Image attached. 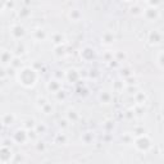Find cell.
I'll return each mask as SVG.
<instances>
[{
  "label": "cell",
  "instance_id": "83f0119b",
  "mask_svg": "<svg viewBox=\"0 0 164 164\" xmlns=\"http://www.w3.org/2000/svg\"><path fill=\"white\" fill-rule=\"evenodd\" d=\"M37 149H38V150H44V144L38 145V146H37Z\"/></svg>",
  "mask_w": 164,
  "mask_h": 164
},
{
  "label": "cell",
  "instance_id": "484cf974",
  "mask_svg": "<svg viewBox=\"0 0 164 164\" xmlns=\"http://www.w3.org/2000/svg\"><path fill=\"white\" fill-rule=\"evenodd\" d=\"M117 58L120 60V59H124V58H126V55L122 54V53H117Z\"/></svg>",
  "mask_w": 164,
  "mask_h": 164
},
{
  "label": "cell",
  "instance_id": "9a60e30c",
  "mask_svg": "<svg viewBox=\"0 0 164 164\" xmlns=\"http://www.w3.org/2000/svg\"><path fill=\"white\" fill-rule=\"evenodd\" d=\"M114 40V36L112 35V33H105L104 36H103V42L104 44H112Z\"/></svg>",
  "mask_w": 164,
  "mask_h": 164
},
{
  "label": "cell",
  "instance_id": "ba28073f",
  "mask_svg": "<svg viewBox=\"0 0 164 164\" xmlns=\"http://www.w3.org/2000/svg\"><path fill=\"white\" fill-rule=\"evenodd\" d=\"M10 66H12L13 69H16V71L19 69V68L22 67V59H21L19 57H14L10 62Z\"/></svg>",
  "mask_w": 164,
  "mask_h": 164
},
{
  "label": "cell",
  "instance_id": "4316f807",
  "mask_svg": "<svg viewBox=\"0 0 164 164\" xmlns=\"http://www.w3.org/2000/svg\"><path fill=\"white\" fill-rule=\"evenodd\" d=\"M5 76H8L5 71H4V69H1V71H0V77H5Z\"/></svg>",
  "mask_w": 164,
  "mask_h": 164
},
{
  "label": "cell",
  "instance_id": "8fae6325",
  "mask_svg": "<svg viewBox=\"0 0 164 164\" xmlns=\"http://www.w3.org/2000/svg\"><path fill=\"white\" fill-rule=\"evenodd\" d=\"M100 100L104 103V104H109L110 100H112V95L108 92V91H104V92L100 95Z\"/></svg>",
  "mask_w": 164,
  "mask_h": 164
},
{
  "label": "cell",
  "instance_id": "ffe728a7",
  "mask_svg": "<svg viewBox=\"0 0 164 164\" xmlns=\"http://www.w3.org/2000/svg\"><path fill=\"white\" fill-rule=\"evenodd\" d=\"M160 4V0H149V5L153 8H157Z\"/></svg>",
  "mask_w": 164,
  "mask_h": 164
},
{
  "label": "cell",
  "instance_id": "52a82bcc",
  "mask_svg": "<svg viewBox=\"0 0 164 164\" xmlns=\"http://www.w3.org/2000/svg\"><path fill=\"white\" fill-rule=\"evenodd\" d=\"M12 54L9 53V51H7V50H3V51H0V62H1V64H8V63H10L12 62Z\"/></svg>",
  "mask_w": 164,
  "mask_h": 164
},
{
  "label": "cell",
  "instance_id": "cb8c5ba5",
  "mask_svg": "<svg viewBox=\"0 0 164 164\" xmlns=\"http://www.w3.org/2000/svg\"><path fill=\"white\" fill-rule=\"evenodd\" d=\"M159 67H160V68H163V53H162V51H160V53H159Z\"/></svg>",
  "mask_w": 164,
  "mask_h": 164
},
{
  "label": "cell",
  "instance_id": "9c48e42d",
  "mask_svg": "<svg viewBox=\"0 0 164 164\" xmlns=\"http://www.w3.org/2000/svg\"><path fill=\"white\" fill-rule=\"evenodd\" d=\"M13 122H14V115L13 114H5L1 120V123H4L5 126H10V124H13Z\"/></svg>",
  "mask_w": 164,
  "mask_h": 164
},
{
  "label": "cell",
  "instance_id": "6da1fadb",
  "mask_svg": "<svg viewBox=\"0 0 164 164\" xmlns=\"http://www.w3.org/2000/svg\"><path fill=\"white\" fill-rule=\"evenodd\" d=\"M18 78H19V83H22L26 87H31L36 83L37 80V73L35 69L32 68H23L22 71L18 72Z\"/></svg>",
  "mask_w": 164,
  "mask_h": 164
},
{
  "label": "cell",
  "instance_id": "f546056e",
  "mask_svg": "<svg viewBox=\"0 0 164 164\" xmlns=\"http://www.w3.org/2000/svg\"><path fill=\"white\" fill-rule=\"evenodd\" d=\"M0 124H1V123H0Z\"/></svg>",
  "mask_w": 164,
  "mask_h": 164
},
{
  "label": "cell",
  "instance_id": "3957f363",
  "mask_svg": "<svg viewBox=\"0 0 164 164\" xmlns=\"http://www.w3.org/2000/svg\"><path fill=\"white\" fill-rule=\"evenodd\" d=\"M142 14L145 16V18H146V19H149V21H154V19H157L158 17H159V12H158L157 8L150 7V8H148V9H145L144 12H142Z\"/></svg>",
  "mask_w": 164,
  "mask_h": 164
},
{
  "label": "cell",
  "instance_id": "2e32d148",
  "mask_svg": "<svg viewBox=\"0 0 164 164\" xmlns=\"http://www.w3.org/2000/svg\"><path fill=\"white\" fill-rule=\"evenodd\" d=\"M46 37L45 32L42 31V30H36L35 31V38L36 40H44V38Z\"/></svg>",
  "mask_w": 164,
  "mask_h": 164
},
{
  "label": "cell",
  "instance_id": "ac0fdd59",
  "mask_svg": "<svg viewBox=\"0 0 164 164\" xmlns=\"http://www.w3.org/2000/svg\"><path fill=\"white\" fill-rule=\"evenodd\" d=\"M55 55L57 57H60V55H64V47H62V45H58L57 47H55Z\"/></svg>",
  "mask_w": 164,
  "mask_h": 164
},
{
  "label": "cell",
  "instance_id": "7402d4cb",
  "mask_svg": "<svg viewBox=\"0 0 164 164\" xmlns=\"http://www.w3.org/2000/svg\"><path fill=\"white\" fill-rule=\"evenodd\" d=\"M131 12H132V14H140V13H141L139 7H132L131 8Z\"/></svg>",
  "mask_w": 164,
  "mask_h": 164
},
{
  "label": "cell",
  "instance_id": "5bb4252c",
  "mask_svg": "<svg viewBox=\"0 0 164 164\" xmlns=\"http://www.w3.org/2000/svg\"><path fill=\"white\" fill-rule=\"evenodd\" d=\"M67 117H68V122H75V120L78 119V114L76 113V110H69Z\"/></svg>",
  "mask_w": 164,
  "mask_h": 164
},
{
  "label": "cell",
  "instance_id": "d6986e66",
  "mask_svg": "<svg viewBox=\"0 0 164 164\" xmlns=\"http://www.w3.org/2000/svg\"><path fill=\"white\" fill-rule=\"evenodd\" d=\"M46 103H47V100H46L45 98H38V99H37V106L40 108V109L46 104Z\"/></svg>",
  "mask_w": 164,
  "mask_h": 164
},
{
  "label": "cell",
  "instance_id": "d4e9b609",
  "mask_svg": "<svg viewBox=\"0 0 164 164\" xmlns=\"http://www.w3.org/2000/svg\"><path fill=\"white\" fill-rule=\"evenodd\" d=\"M68 126V120H60V127H67Z\"/></svg>",
  "mask_w": 164,
  "mask_h": 164
},
{
  "label": "cell",
  "instance_id": "277c9868",
  "mask_svg": "<svg viewBox=\"0 0 164 164\" xmlns=\"http://www.w3.org/2000/svg\"><path fill=\"white\" fill-rule=\"evenodd\" d=\"M12 35L14 36L17 40H19V38H22L24 35H26V31H24V28L22 27V26H19V24H16V26H13L12 27Z\"/></svg>",
  "mask_w": 164,
  "mask_h": 164
},
{
  "label": "cell",
  "instance_id": "7c38bea8",
  "mask_svg": "<svg viewBox=\"0 0 164 164\" xmlns=\"http://www.w3.org/2000/svg\"><path fill=\"white\" fill-rule=\"evenodd\" d=\"M63 41H64V36L62 35V33H57V35H54L53 36V42L55 45H62L63 44Z\"/></svg>",
  "mask_w": 164,
  "mask_h": 164
},
{
  "label": "cell",
  "instance_id": "30bf717a",
  "mask_svg": "<svg viewBox=\"0 0 164 164\" xmlns=\"http://www.w3.org/2000/svg\"><path fill=\"white\" fill-rule=\"evenodd\" d=\"M69 17L72 18V21H75V22H78V21L81 19L82 14H81V12H80L78 9H73V10L69 13Z\"/></svg>",
  "mask_w": 164,
  "mask_h": 164
},
{
  "label": "cell",
  "instance_id": "4fadbf2b",
  "mask_svg": "<svg viewBox=\"0 0 164 164\" xmlns=\"http://www.w3.org/2000/svg\"><path fill=\"white\" fill-rule=\"evenodd\" d=\"M23 127L27 129V131H30V129H35L36 127V123L33 119H30V120H26V122L23 123Z\"/></svg>",
  "mask_w": 164,
  "mask_h": 164
},
{
  "label": "cell",
  "instance_id": "f1b7e54d",
  "mask_svg": "<svg viewBox=\"0 0 164 164\" xmlns=\"http://www.w3.org/2000/svg\"><path fill=\"white\" fill-rule=\"evenodd\" d=\"M13 5H14V4H13V1H9V3H8V7H12V8H13Z\"/></svg>",
  "mask_w": 164,
  "mask_h": 164
},
{
  "label": "cell",
  "instance_id": "44dd1931",
  "mask_svg": "<svg viewBox=\"0 0 164 164\" xmlns=\"http://www.w3.org/2000/svg\"><path fill=\"white\" fill-rule=\"evenodd\" d=\"M136 98H140V100H137V103H139V104H142V103L145 101V95L142 94V92H139V94H137Z\"/></svg>",
  "mask_w": 164,
  "mask_h": 164
},
{
  "label": "cell",
  "instance_id": "e0dca14e",
  "mask_svg": "<svg viewBox=\"0 0 164 164\" xmlns=\"http://www.w3.org/2000/svg\"><path fill=\"white\" fill-rule=\"evenodd\" d=\"M41 110L44 112L45 114H50L51 112H53V106H51V104H49V103H46V104L41 108Z\"/></svg>",
  "mask_w": 164,
  "mask_h": 164
},
{
  "label": "cell",
  "instance_id": "7a4b0ae2",
  "mask_svg": "<svg viewBox=\"0 0 164 164\" xmlns=\"http://www.w3.org/2000/svg\"><path fill=\"white\" fill-rule=\"evenodd\" d=\"M135 145H136L137 149L141 150V151H145V150H148L150 148V140L146 136H142L141 135V137H139V139L136 140V144Z\"/></svg>",
  "mask_w": 164,
  "mask_h": 164
},
{
  "label": "cell",
  "instance_id": "8992f818",
  "mask_svg": "<svg viewBox=\"0 0 164 164\" xmlns=\"http://www.w3.org/2000/svg\"><path fill=\"white\" fill-rule=\"evenodd\" d=\"M47 90L51 92H58L59 90H62V83L59 82V80H51L49 83H47Z\"/></svg>",
  "mask_w": 164,
  "mask_h": 164
},
{
  "label": "cell",
  "instance_id": "603a6c76",
  "mask_svg": "<svg viewBox=\"0 0 164 164\" xmlns=\"http://www.w3.org/2000/svg\"><path fill=\"white\" fill-rule=\"evenodd\" d=\"M28 14H30V10L27 9V8H24V9H22V10L19 12V16L21 17H26V16H28Z\"/></svg>",
  "mask_w": 164,
  "mask_h": 164
},
{
  "label": "cell",
  "instance_id": "5b68a950",
  "mask_svg": "<svg viewBox=\"0 0 164 164\" xmlns=\"http://www.w3.org/2000/svg\"><path fill=\"white\" fill-rule=\"evenodd\" d=\"M149 42L151 45H157L162 42V33L158 31H151L149 33Z\"/></svg>",
  "mask_w": 164,
  "mask_h": 164
}]
</instances>
